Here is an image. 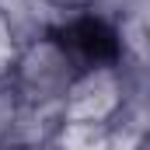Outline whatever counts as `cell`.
Masks as SVG:
<instances>
[{
  "label": "cell",
  "instance_id": "1",
  "mask_svg": "<svg viewBox=\"0 0 150 150\" xmlns=\"http://www.w3.org/2000/svg\"><path fill=\"white\" fill-rule=\"evenodd\" d=\"M59 45L70 49V52H80L87 63H98L105 56L115 52V42H112V32L98 21H77L70 28L59 32Z\"/></svg>",
  "mask_w": 150,
  "mask_h": 150
}]
</instances>
